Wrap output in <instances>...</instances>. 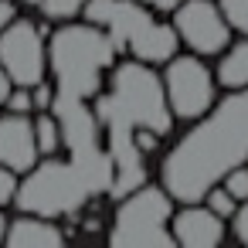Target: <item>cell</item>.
I'll list each match as a JSON object with an SVG mask.
<instances>
[{
	"label": "cell",
	"mask_w": 248,
	"mask_h": 248,
	"mask_svg": "<svg viewBox=\"0 0 248 248\" xmlns=\"http://www.w3.org/2000/svg\"><path fill=\"white\" fill-rule=\"evenodd\" d=\"M95 119L102 143L112 160V197H126L146 180L143 153L156 150L160 136L170 133L173 112L163 95V82L143 62H123L112 68L109 92L95 95Z\"/></svg>",
	"instance_id": "obj_1"
},
{
	"label": "cell",
	"mask_w": 248,
	"mask_h": 248,
	"mask_svg": "<svg viewBox=\"0 0 248 248\" xmlns=\"http://www.w3.org/2000/svg\"><path fill=\"white\" fill-rule=\"evenodd\" d=\"M248 160V85L234 89L201 119L160 163L163 190L173 201H201L231 167Z\"/></svg>",
	"instance_id": "obj_2"
},
{
	"label": "cell",
	"mask_w": 248,
	"mask_h": 248,
	"mask_svg": "<svg viewBox=\"0 0 248 248\" xmlns=\"http://www.w3.org/2000/svg\"><path fill=\"white\" fill-rule=\"evenodd\" d=\"M116 62V45L95 24H65L48 41V68L55 75V92L72 99H95L102 92V75Z\"/></svg>",
	"instance_id": "obj_3"
},
{
	"label": "cell",
	"mask_w": 248,
	"mask_h": 248,
	"mask_svg": "<svg viewBox=\"0 0 248 248\" xmlns=\"http://www.w3.org/2000/svg\"><path fill=\"white\" fill-rule=\"evenodd\" d=\"M82 14L89 24L106 28L116 51H129L143 65H160L177 55V31L136 0H85Z\"/></svg>",
	"instance_id": "obj_4"
},
{
	"label": "cell",
	"mask_w": 248,
	"mask_h": 248,
	"mask_svg": "<svg viewBox=\"0 0 248 248\" xmlns=\"http://www.w3.org/2000/svg\"><path fill=\"white\" fill-rule=\"evenodd\" d=\"M106 194L99 180L82 170L75 160H58L55 153L45 163H34L24 180L14 190V204L24 214H41V217H72L78 214L92 197Z\"/></svg>",
	"instance_id": "obj_5"
},
{
	"label": "cell",
	"mask_w": 248,
	"mask_h": 248,
	"mask_svg": "<svg viewBox=\"0 0 248 248\" xmlns=\"http://www.w3.org/2000/svg\"><path fill=\"white\" fill-rule=\"evenodd\" d=\"M170 211H173V201L163 187H133L116 217H112V228H109V245H123V248H133V245H156V248H170L173 245V234L167 228L170 221Z\"/></svg>",
	"instance_id": "obj_6"
},
{
	"label": "cell",
	"mask_w": 248,
	"mask_h": 248,
	"mask_svg": "<svg viewBox=\"0 0 248 248\" xmlns=\"http://www.w3.org/2000/svg\"><path fill=\"white\" fill-rule=\"evenodd\" d=\"M0 68L11 75L14 85H38L48 75V45H45V28L34 21L14 17L0 31Z\"/></svg>",
	"instance_id": "obj_7"
},
{
	"label": "cell",
	"mask_w": 248,
	"mask_h": 248,
	"mask_svg": "<svg viewBox=\"0 0 248 248\" xmlns=\"http://www.w3.org/2000/svg\"><path fill=\"white\" fill-rule=\"evenodd\" d=\"M163 95L173 116L180 119H201L211 106H214V78L204 68L201 58H167V72H163Z\"/></svg>",
	"instance_id": "obj_8"
},
{
	"label": "cell",
	"mask_w": 248,
	"mask_h": 248,
	"mask_svg": "<svg viewBox=\"0 0 248 248\" xmlns=\"http://www.w3.org/2000/svg\"><path fill=\"white\" fill-rule=\"evenodd\" d=\"M173 31L197 55H221L228 48V21L211 0H180L173 7Z\"/></svg>",
	"instance_id": "obj_9"
},
{
	"label": "cell",
	"mask_w": 248,
	"mask_h": 248,
	"mask_svg": "<svg viewBox=\"0 0 248 248\" xmlns=\"http://www.w3.org/2000/svg\"><path fill=\"white\" fill-rule=\"evenodd\" d=\"M38 143H34V123L24 112L0 116V167L14 173H28L38 163Z\"/></svg>",
	"instance_id": "obj_10"
},
{
	"label": "cell",
	"mask_w": 248,
	"mask_h": 248,
	"mask_svg": "<svg viewBox=\"0 0 248 248\" xmlns=\"http://www.w3.org/2000/svg\"><path fill=\"white\" fill-rule=\"evenodd\" d=\"M173 241L184 245V248H211L224 238V221L211 211V207H201L197 201H190L177 217H173Z\"/></svg>",
	"instance_id": "obj_11"
},
{
	"label": "cell",
	"mask_w": 248,
	"mask_h": 248,
	"mask_svg": "<svg viewBox=\"0 0 248 248\" xmlns=\"http://www.w3.org/2000/svg\"><path fill=\"white\" fill-rule=\"evenodd\" d=\"M65 241V231L55 224V217H41V214H24L14 217L7 224V234H4V245L11 248H41V245H62Z\"/></svg>",
	"instance_id": "obj_12"
},
{
	"label": "cell",
	"mask_w": 248,
	"mask_h": 248,
	"mask_svg": "<svg viewBox=\"0 0 248 248\" xmlns=\"http://www.w3.org/2000/svg\"><path fill=\"white\" fill-rule=\"evenodd\" d=\"M217 82L228 85V89L248 85V41L228 48V55L217 62Z\"/></svg>",
	"instance_id": "obj_13"
},
{
	"label": "cell",
	"mask_w": 248,
	"mask_h": 248,
	"mask_svg": "<svg viewBox=\"0 0 248 248\" xmlns=\"http://www.w3.org/2000/svg\"><path fill=\"white\" fill-rule=\"evenodd\" d=\"M31 123H34V143H38V153H41V156L58 153V146H62L58 119H55L51 112H41V116H38V119H31Z\"/></svg>",
	"instance_id": "obj_14"
},
{
	"label": "cell",
	"mask_w": 248,
	"mask_h": 248,
	"mask_svg": "<svg viewBox=\"0 0 248 248\" xmlns=\"http://www.w3.org/2000/svg\"><path fill=\"white\" fill-rule=\"evenodd\" d=\"M28 7H34L38 14H45L48 21H72L75 14H82L85 0H24Z\"/></svg>",
	"instance_id": "obj_15"
},
{
	"label": "cell",
	"mask_w": 248,
	"mask_h": 248,
	"mask_svg": "<svg viewBox=\"0 0 248 248\" xmlns=\"http://www.w3.org/2000/svg\"><path fill=\"white\" fill-rule=\"evenodd\" d=\"M217 184H221V187H224V190H228L238 204H241V201H248V167H245V163L231 167V170H228Z\"/></svg>",
	"instance_id": "obj_16"
},
{
	"label": "cell",
	"mask_w": 248,
	"mask_h": 248,
	"mask_svg": "<svg viewBox=\"0 0 248 248\" xmlns=\"http://www.w3.org/2000/svg\"><path fill=\"white\" fill-rule=\"evenodd\" d=\"M221 17L228 21V28L248 38V0H221Z\"/></svg>",
	"instance_id": "obj_17"
},
{
	"label": "cell",
	"mask_w": 248,
	"mask_h": 248,
	"mask_svg": "<svg viewBox=\"0 0 248 248\" xmlns=\"http://www.w3.org/2000/svg\"><path fill=\"white\" fill-rule=\"evenodd\" d=\"M204 197H207V207H211V211H214L221 221H228V217L234 214V207H238V201H234V197H231V194H228L221 184H214V187H211Z\"/></svg>",
	"instance_id": "obj_18"
},
{
	"label": "cell",
	"mask_w": 248,
	"mask_h": 248,
	"mask_svg": "<svg viewBox=\"0 0 248 248\" xmlns=\"http://www.w3.org/2000/svg\"><path fill=\"white\" fill-rule=\"evenodd\" d=\"M7 112H34V102H31V89H24V85H14L11 89V95H7Z\"/></svg>",
	"instance_id": "obj_19"
},
{
	"label": "cell",
	"mask_w": 248,
	"mask_h": 248,
	"mask_svg": "<svg viewBox=\"0 0 248 248\" xmlns=\"http://www.w3.org/2000/svg\"><path fill=\"white\" fill-rule=\"evenodd\" d=\"M51 99H55V89H51L48 82L31 85V102H34V109H38V112H48V109H51Z\"/></svg>",
	"instance_id": "obj_20"
},
{
	"label": "cell",
	"mask_w": 248,
	"mask_h": 248,
	"mask_svg": "<svg viewBox=\"0 0 248 248\" xmlns=\"http://www.w3.org/2000/svg\"><path fill=\"white\" fill-rule=\"evenodd\" d=\"M14 190H17V173L7 170V167H0V207L14 201Z\"/></svg>",
	"instance_id": "obj_21"
},
{
	"label": "cell",
	"mask_w": 248,
	"mask_h": 248,
	"mask_svg": "<svg viewBox=\"0 0 248 248\" xmlns=\"http://www.w3.org/2000/svg\"><path fill=\"white\" fill-rule=\"evenodd\" d=\"M234 234L241 245H248V201H241V207H234Z\"/></svg>",
	"instance_id": "obj_22"
},
{
	"label": "cell",
	"mask_w": 248,
	"mask_h": 248,
	"mask_svg": "<svg viewBox=\"0 0 248 248\" xmlns=\"http://www.w3.org/2000/svg\"><path fill=\"white\" fill-rule=\"evenodd\" d=\"M14 17H17V7L11 4V0H0V31H4Z\"/></svg>",
	"instance_id": "obj_23"
},
{
	"label": "cell",
	"mask_w": 248,
	"mask_h": 248,
	"mask_svg": "<svg viewBox=\"0 0 248 248\" xmlns=\"http://www.w3.org/2000/svg\"><path fill=\"white\" fill-rule=\"evenodd\" d=\"M11 89H14V82H11V75L0 68V106L7 102V95H11Z\"/></svg>",
	"instance_id": "obj_24"
},
{
	"label": "cell",
	"mask_w": 248,
	"mask_h": 248,
	"mask_svg": "<svg viewBox=\"0 0 248 248\" xmlns=\"http://www.w3.org/2000/svg\"><path fill=\"white\" fill-rule=\"evenodd\" d=\"M140 4H150L153 11H163V14H167V11H173V7L180 4V0H140Z\"/></svg>",
	"instance_id": "obj_25"
},
{
	"label": "cell",
	"mask_w": 248,
	"mask_h": 248,
	"mask_svg": "<svg viewBox=\"0 0 248 248\" xmlns=\"http://www.w3.org/2000/svg\"><path fill=\"white\" fill-rule=\"evenodd\" d=\"M7 224H11V217L0 211V241H4V234H7Z\"/></svg>",
	"instance_id": "obj_26"
}]
</instances>
